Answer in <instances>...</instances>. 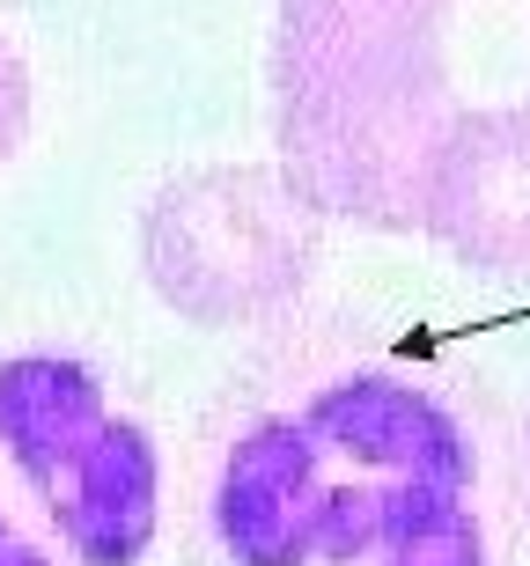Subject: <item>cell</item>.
Here are the masks:
<instances>
[{"label":"cell","instance_id":"obj_3","mask_svg":"<svg viewBox=\"0 0 530 566\" xmlns=\"http://www.w3.org/2000/svg\"><path fill=\"white\" fill-rule=\"evenodd\" d=\"M155 294L191 324H258L318 273V213L280 169H191L141 221Z\"/></svg>","mask_w":530,"mask_h":566},{"label":"cell","instance_id":"obj_1","mask_svg":"<svg viewBox=\"0 0 530 566\" xmlns=\"http://www.w3.org/2000/svg\"><path fill=\"white\" fill-rule=\"evenodd\" d=\"M449 0H280L273 147L310 213L420 229V185L449 133Z\"/></svg>","mask_w":530,"mask_h":566},{"label":"cell","instance_id":"obj_6","mask_svg":"<svg viewBox=\"0 0 530 566\" xmlns=\"http://www.w3.org/2000/svg\"><path fill=\"white\" fill-rule=\"evenodd\" d=\"M383 566H487V530L471 501H435L413 523H398L376 552Z\"/></svg>","mask_w":530,"mask_h":566},{"label":"cell","instance_id":"obj_8","mask_svg":"<svg viewBox=\"0 0 530 566\" xmlns=\"http://www.w3.org/2000/svg\"><path fill=\"white\" fill-rule=\"evenodd\" d=\"M0 566H60V559H52L44 545H30V537H22V530L0 515Z\"/></svg>","mask_w":530,"mask_h":566},{"label":"cell","instance_id":"obj_2","mask_svg":"<svg viewBox=\"0 0 530 566\" xmlns=\"http://www.w3.org/2000/svg\"><path fill=\"white\" fill-rule=\"evenodd\" d=\"M0 449L38 485L60 545L82 566H141L155 545V463L148 427L104 405L96 368L74 354L0 360Z\"/></svg>","mask_w":530,"mask_h":566},{"label":"cell","instance_id":"obj_5","mask_svg":"<svg viewBox=\"0 0 530 566\" xmlns=\"http://www.w3.org/2000/svg\"><path fill=\"white\" fill-rule=\"evenodd\" d=\"M324 457L295 412L236 434L214 479V537L236 566H318Z\"/></svg>","mask_w":530,"mask_h":566},{"label":"cell","instance_id":"obj_7","mask_svg":"<svg viewBox=\"0 0 530 566\" xmlns=\"http://www.w3.org/2000/svg\"><path fill=\"white\" fill-rule=\"evenodd\" d=\"M22 133H30V74H22V60L0 38V163L22 147Z\"/></svg>","mask_w":530,"mask_h":566},{"label":"cell","instance_id":"obj_4","mask_svg":"<svg viewBox=\"0 0 530 566\" xmlns=\"http://www.w3.org/2000/svg\"><path fill=\"white\" fill-rule=\"evenodd\" d=\"M420 235L465 273H530V104L449 118L420 185Z\"/></svg>","mask_w":530,"mask_h":566}]
</instances>
